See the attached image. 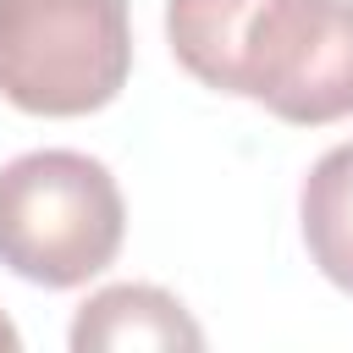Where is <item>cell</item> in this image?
<instances>
[{
    "label": "cell",
    "mask_w": 353,
    "mask_h": 353,
    "mask_svg": "<svg viewBox=\"0 0 353 353\" xmlns=\"http://www.w3.org/2000/svg\"><path fill=\"white\" fill-rule=\"evenodd\" d=\"M176 66L292 127L353 116V0H165Z\"/></svg>",
    "instance_id": "1"
},
{
    "label": "cell",
    "mask_w": 353,
    "mask_h": 353,
    "mask_svg": "<svg viewBox=\"0 0 353 353\" xmlns=\"http://www.w3.org/2000/svg\"><path fill=\"white\" fill-rule=\"evenodd\" d=\"M127 237V204L105 160L28 149L0 165V265L33 287H83Z\"/></svg>",
    "instance_id": "2"
},
{
    "label": "cell",
    "mask_w": 353,
    "mask_h": 353,
    "mask_svg": "<svg viewBox=\"0 0 353 353\" xmlns=\"http://www.w3.org/2000/svg\"><path fill=\"white\" fill-rule=\"evenodd\" d=\"M132 77L127 0H0V99L28 116H94Z\"/></svg>",
    "instance_id": "3"
},
{
    "label": "cell",
    "mask_w": 353,
    "mask_h": 353,
    "mask_svg": "<svg viewBox=\"0 0 353 353\" xmlns=\"http://www.w3.org/2000/svg\"><path fill=\"white\" fill-rule=\"evenodd\" d=\"M72 347L77 353H121V347H204L199 320L171 298L165 287L149 281H116L99 287L77 320H72Z\"/></svg>",
    "instance_id": "4"
},
{
    "label": "cell",
    "mask_w": 353,
    "mask_h": 353,
    "mask_svg": "<svg viewBox=\"0 0 353 353\" xmlns=\"http://www.w3.org/2000/svg\"><path fill=\"white\" fill-rule=\"evenodd\" d=\"M298 226L314 270L353 298V138L309 165L298 193Z\"/></svg>",
    "instance_id": "5"
},
{
    "label": "cell",
    "mask_w": 353,
    "mask_h": 353,
    "mask_svg": "<svg viewBox=\"0 0 353 353\" xmlns=\"http://www.w3.org/2000/svg\"><path fill=\"white\" fill-rule=\"evenodd\" d=\"M17 347H22V336H17V325L0 314V353H17Z\"/></svg>",
    "instance_id": "6"
}]
</instances>
